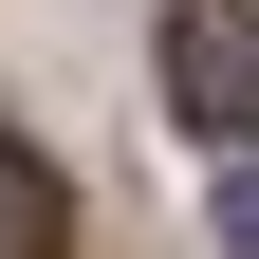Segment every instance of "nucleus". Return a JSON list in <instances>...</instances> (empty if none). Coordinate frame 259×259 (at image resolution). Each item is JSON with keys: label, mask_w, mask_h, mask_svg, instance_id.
I'll return each instance as SVG.
<instances>
[{"label": "nucleus", "mask_w": 259, "mask_h": 259, "mask_svg": "<svg viewBox=\"0 0 259 259\" xmlns=\"http://www.w3.org/2000/svg\"><path fill=\"white\" fill-rule=\"evenodd\" d=\"M167 111L204 130V148L259 130V0H167Z\"/></svg>", "instance_id": "f257e3e1"}, {"label": "nucleus", "mask_w": 259, "mask_h": 259, "mask_svg": "<svg viewBox=\"0 0 259 259\" xmlns=\"http://www.w3.org/2000/svg\"><path fill=\"white\" fill-rule=\"evenodd\" d=\"M0 259H74V185H56L19 130H0Z\"/></svg>", "instance_id": "f03ea898"}, {"label": "nucleus", "mask_w": 259, "mask_h": 259, "mask_svg": "<svg viewBox=\"0 0 259 259\" xmlns=\"http://www.w3.org/2000/svg\"><path fill=\"white\" fill-rule=\"evenodd\" d=\"M204 222H222V241L259 259V130H241V148H222V185H204Z\"/></svg>", "instance_id": "7ed1b4c3"}]
</instances>
